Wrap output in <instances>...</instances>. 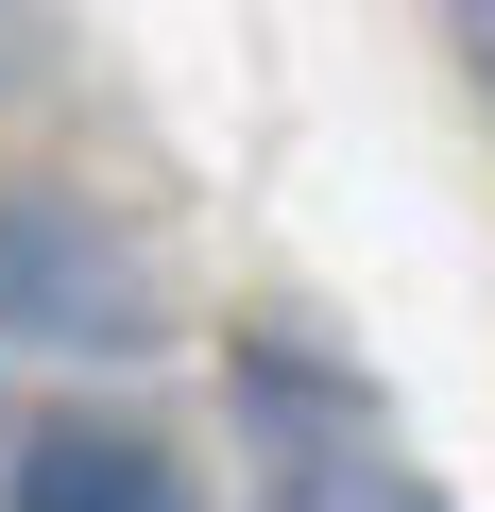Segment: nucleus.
<instances>
[{
	"mask_svg": "<svg viewBox=\"0 0 495 512\" xmlns=\"http://www.w3.org/2000/svg\"><path fill=\"white\" fill-rule=\"evenodd\" d=\"M0 325H18V342H137L154 308H137V256H120L86 205L0 188Z\"/></svg>",
	"mask_w": 495,
	"mask_h": 512,
	"instance_id": "nucleus-1",
	"label": "nucleus"
},
{
	"mask_svg": "<svg viewBox=\"0 0 495 512\" xmlns=\"http://www.w3.org/2000/svg\"><path fill=\"white\" fill-rule=\"evenodd\" d=\"M0 512H188V478H171V444H154V427L52 410V427L18 444V495H0Z\"/></svg>",
	"mask_w": 495,
	"mask_h": 512,
	"instance_id": "nucleus-2",
	"label": "nucleus"
},
{
	"mask_svg": "<svg viewBox=\"0 0 495 512\" xmlns=\"http://www.w3.org/2000/svg\"><path fill=\"white\" fill-rule=\"evenodd\" d=\"M257 512H444V495H427L410 461H376L359 427H291V444H274V495H257Z\"/></svg>",
	"mask_w": 495,
	"mask_h": 512,
	"instance_id": "nucleus-3",
	"label": "nucleus"
}]
</instances>
